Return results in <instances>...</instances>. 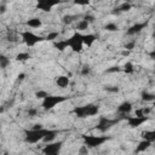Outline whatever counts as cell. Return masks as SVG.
<instances>
[{
    "label": "cell",
    "instance_id": "1",
    "mask_svg": "<svg viewBox=\"0 0 155 155\" xmlns=\"http://www.w3.org/2000/svg\"><path fill=\"white\" fill-rule=\"evenodd\" d=\"M73 113L75 114V116L84 119V117H90V116H94L99 113V107L96 104H86L82 107H75L73 109Z\"/></svg>",
    "mask_w": 155,
    "mask_h": 155
},
{
    "label": "cell",
    "instance_id": "2",
    "mask_svg": "<svg viewBox=\"0 0 155 155\" xmlns=\"http://www.w3.org/2000/svg\"><path fill=\"white\" fill-rule=\"evenodd\" d=\"M47 132V128H41V130H27L24 132V140L29 144H36L41 142Z\"/></svg>",
    "mask_w": 155,
    "mask_h": 155
},
{
    "label": "cell",
    "instance_id": "3",
    "mask_svg": "<svg viewBox=\"0 0 155 155\" xmlns=\"http://www.w3.org/2000/svg\"><path fill=\"white\" fill-rule=\"evenodd\" d=\"M82 35L81 33L79 31H75L70 38L65 39V42H67V46L73 51V52H81L82 48H84V42H82Z\"/></svg>",
    "mask_w": 155,
    "mask_h": 155
},
{
    "label": "cell",
    "instance_id": "4",
    "mask_svg": "<svg viewBox=\"0 0 155 155\" xmlns=\"http://www.w3.org/2000/svg\"><path fill=\"white\" fill-rule=\"evenodd\" d=\"M108 139L109 138L107 136H96V134H85V136H82L84 145H86L88 149L103 145Z\"/></svg>",
    "mask_w": 155,
    "mask_h": 155
},
{
    "label": "cell",
    "instance_id": "5",
    "mask_svg": "<svg viewBox=\"0 0 155 155\" xmlns=\"http://www.w3.org/2000/svg\"><path fill=\"white\" fill-rule=\"evenodd\" d=\"M21 38H22V41L28 46V47H34L36 44L41 42L42 40H45L44 38L36 35L35 33L30 31V30H24V31H21L19 33Z\"/></svg>",
    "mask_w": 155,
    "mask_h": 155
},
{
    "label": "cell",
    "instance_id": "6",
    "mask_svg": "<svg viewBox=\"0 0 155 155\" xmlns=\"http://www.w3.org/2000/svg\"><path fill=\"white\" fill-rule=\"evenodd\" d=\"M68 97L65 96H52V94H48L46 98L42 99V103H41V107L45 109V110H51L53 109L57 104H61L63 103L64 101H67Z\"/></svg>",
    "mask_w": 155,
    "mask_h": 155
},
{
    "label": "cell",
    "instance_id": "7",
    "mask_svg": "<svg viewBox=\"0 0 155 155\" xmlns=\"http://www.w3.org/2000/svg\"><path fill=\"white\" fill-rule=\"evenodd\" d=\"M62 148H63V142L62 140L51 142V143H47L42 148V154L44 155H59Z\"/></svg>",
    "mask_w": 155,
    "mask_h": 155
},
{
    "label": "cell",
    "instance_id": "8",
    "mask_svg": "<svg viewBox=\"0 0 155 155\" xmlns=\"http://www.w3.org/2000/svg\"><path fill=\"white\" fill-rule=\"evenodd\" d=\"M114 124H116V120H110V119H108L107 116H99L96 128H97L98 131H101V132H105V131L109 130Z\"/></svg>",
    "mask_w": 155,
    "mask_h": 155
},
{
    "label": "cell",
    "instance_id": "9",
    "mask_svg": "<svg viewBox=\"0 0 155 155\" xmlns=\"http://www.w3.org/2000/svg\"><path fill=\"white\" fill-rule=\"evenodd\" d=\"M126 120H127V124H128L130 127L136 128V127L142 126L144 122H147V121L149 120V116H143V117H138V116H127Z\"/></svg>",
    "mask_w": 155,
    "mask_h": 155
},
{
    "label": "cell",
    "instance_id": "10",
    "mask_svg": "<svg viewBox=\"0 0 155 155\" xmlns=\"http://www.w3.org/2000/svg\"><path fill=\"white\" fill-rule=\"evenodd\" d=\"M145 27H147V23H145V22L136 23V24H133L132 27L128 28V30H127V35H136V34H139L143 29H145Z\"/></svg>",
    "mask_w": 155,
    "mask_h": 155
},
{
    "label": "cell",
    "instance_id": "11",
    "mask_svg": "<svg viewBox=\"0 0 155 155\" xmlns=\"http://www.w3.org/2000/svg\"><path fill=\"white\" fill-rule=\"evenodd\" d=\"M132 109H133V105H132V103L131 102H122L119 107H117V111L120 113V114H124V115H126V114H130L131 111H132Z\"/></svg>",
    "mask_w": 155,
    "mask_h": 155
},
{
    "label": "cell",
    "instance_id": "12",
    "mask_svg": "<svg viewBox=\"0 0 155 155\" xmlns=\"http://www.w3.org/2000/svg\"><path fill=\"white\" fill-rule=\"evenodd\" d=\"M57 2H48V1H39L36 4V7L41 11H45V12H50L52 10L53 6H56Z\"/></svg>",
    "mask_w": 155,
    "mask_h": 155
},
{
    "label": "cell",
    "instance_id": "13",
    "mask_svg": "<svg viewBox=\"0 0 155 155\" xmlns=\"http://www.w3.org/2000/svg\"><path fill=\"white\" fill-rule=\"evenodd\" d=\"M69 84H70V80H69V78L67 75H59V76L56 78V85L58 87H61V88L68 87Z\"/></svg>",
    "mask_w": 155,
    "mask_h": 155
},
{
    "label": "cell",
    "instance_id": "14",
    "mask_svg": "<svg viewBox=\"0 0 155 155\" xmlns=\"http://www.w3.org/2000/svg\"><path fill=\"white\" fill-rule=\"evenodd\" d=\"M57 134H58V131H57V130H48V128H47V132H46V134H45L42 142H45L46 144H47V143H51V142H53V140L56 139Z\"/></svg>",
    "mask_w": 155,
    "mask_h": 155
},
{
    "label": "cell",
    "instance_id": "15",
    "mask_svg": "<svg viewBox=\"0 0 155 155\" xmlns=\"http://www.w3.org/2000/svg\"><path fill=\"white\" fill-rule=\"evenodd\" d=\"M27 25H28L29 28L38 29V28H40V27L42 25V22H41V19H40L39 17H33V18H29V19L27 21Z\"/></svg>",
    "mask_w": 155,
    "mask_h": 155
},
{
    "label": "cell",
    "instance_id": "16",
    "mask_svg": "<svg viewBox=\"0 0 155 155\" xmlns=\"http://www.w3.org/2000/svg\"><path fill=\"white\" fill-rule=\"evenodd\" d=\"M96 40H97V38H96V35H93V34H85V35H82V42H84V45H86L87 47H91Z\"/></svg>",
    "mask_w": 155,
    "mask_h": 155
},
{
    "label": "cell",
    "instance_id": "17",
    "mask_svg": "<svg viewBox=\"0 0 155 155\" xmlns=\"http://www.w3.org/2000/svg\"><path fill=\"white\" fill-rule=\"evenodd\" d=\"M142 137L144 140H148V142H154L155 140V132L153 130H145L142 132Z\"/></svg>",
    "mask_w": 155,
    "mask_h": 155
},
{
    "label": "cell",
    "instance_id": "18",
    "mask_svg": "<svg viewBox=\"0 0 155 155\" xmlns=\"http://www.w3.org/2000/svg\"><path fill=\"white\" fill-rule=\"evenodd\" d=\"M151 145V142H148V140H142L139 142V144L137 145L136 148V153H144L147 149H149V147Z\"/></svg>",
    "mask_w": 155,
    "mask_h": 155
},
{
    "label": "cell",
    "instance_id": "19",
    "mask_svg": "<svg viewBox=\"0 0 155 155\" xmlns=\"http://www.w3.org/2000/svg\"><path fill=\"white\" fill-rule=\"evenodd\" d=\"M88 27H90V23H88L87 21H85V19H80V21L78 22V24H76V30L80 33V31L86 30Z\"/></svg>",
    "mask_w": 155,
    "mask_h": 155
},
{
    "label": "cell",
    "instance_id": "20",
    "mask_svg": "<svg viewBox=\"0 0 155 155\" xmlns=\"http://www.w3.org/2000/svg\"><path fill=\"white\" fill-rule=\"evenodd\" d=\"M53 46L58 50V51H64L65 48H68L67 46V42H65V39L64 40H58V41H54L53 42Z\"/></svg>",
    "mask_w": 155,
    "mask_h": 155
},
{
    "label": "cell",
    "instance_id": "21",
    "mask_svg": "<svg viewBox=\"0 0 155 155\" xmlns=\"http://www.w3.org/2000/svg\"><path fill=\"white\" fill-rule=\"evenodd\" d=\"M29 58H30V54L28 52H19L16 54V61H18V62H25Z\"/></svg>",
    "mask_w": 155,
    "mask_h": 155
},
{
    "label": "cell",
    "instance_id": "22",
    "mask_svg": "<svg viewBox=\"0 0 155 155\" xmlns=\"http://www.w3.org/2000/svg\"><path fill=\"white\" fill-rule=\"evenodd\" d=\"M10 65V58H7L4 54H0V68L1 69H6Z\"/></svg>",
    "mask_w": 155,
    "mask_h": 155
},
{
    "label": "cell",
    "instance_id": "23",
    "mask_svg": "<svg viewBox=\"0 0 155 155\" xmlns=\"http://www.w3.org/2000/svg\"><path fill=\"white\" fill-rule=\"evenodd\" d=\"M124 71H125L126 74H133V73H134V65H133V63L126 62L125 65H124Z\"/></svg>",
    "mask_w": 155,
    "mask_h": 155
},
{
    "label": "cell",
    "instance_id": "24",
    "mask_svg": "<svg viewBox=\"0 0 155 155\" xmlns=\"http://www.w3.org/2000/svg\"><path fill=\"white\" fill-rule=\"evenodd\" d=\"M58 36H59V33H58V31H50V33L46 35L45 40H47V41H56V40L58 39Z\"/></svg>",
    "mask_w": 155,
    "mask_h": 155
},
{
    "label": "cell",
    "instance_id": "25",
    "mask_svg": "<svg viewBox=\"0 0 155 155\" xmlns=\"http://www.w3.org/2000/svg\"><path fill=\"white\" fill-rule=\"evenodd\" d=\"M131 8H132V4H131V2H128V1H127V2H122V4H121L119 7H117V10H119L120 12L130 11Z\"/></svg>",
    "mask_w": 155,
    "mask_h": 155
},
{
    "label": "cell",
    "instance_id": "26",
    "mask_svg": "<svg viewBox=\"0 0 155 155\" xmlns=\"http://www.w3.org/2000/svg\"><path fill=\"white\" fill-rule=\"evenodd\" d=\"M75 16H73V15H65V16H63V18H62V22L64 23V24H71L74 21H75Z\"/></svg>",
    "mask_w": 155,
    "mask_h": 155
},
{
    "label": "cell",
    "instance_id": "27",
    "mask_svg": "<svg viewBox=\"0 0 155 155\" xmlns=\"http://www.w3.org/2000/svg\"><path fill=\"white\" fill-rule=\"evenodd\" d=\"M136 48V41L134 40H131V41H128V42H126L125 44V46H124V50H126V51H132V50H134Z\"/></svg>",
    "mask_w": 155,
    "mask_h": 155
},
{
    "label": "cell",
    "instance_id": "28",
    "mask_svg": "<svg viewBox=\"0 0 155 155\" xmlns=\"http://www.w3.org/2000/svg\"><path fill=\"white\" fill-rule=\"evenodd\" d=\"M104 28H105V30H108V31H116V30L119 29V27H117L116 23H107Z\"/></svg>",
    "mask_w": 155,
    "mask_h": 155
},
{
    "label": "cell",
    "instance_id": "29",
    "mask_svg": "<svg viewBox=\"0 0 155 155\" xmlns=\"http://www.w3.org/2000/svg\"><path fill=\"white\" fill-rule=\"evenodd\" d=\"M142 99L145 101V102H151V101H154V94L148 93V92H143L142 93Z\"/></svg>",
    "mask_w": 155,
    "mask_h": 155
},
{
    "label": "cell",
    "instance_id": "30",
    "mask_svg": "<svg viewBox=\"0 0 155 155\" xmlns=\"http://www.w3.org/2000/svg\"><path fill=\"white\" fill-rule=\"evenodd\" d=\"M47 96H48V93H47L46 91H44V90H39V91L35 92V97L39 98V99H44V98H46Z\"/></svg>",
    "mask_w": 155,
    "mask_h": 155
},
{
    "label": "cell",
    "instance_id": "31",
    "mask_svg": "<svg viewBox=\"0 0 155 155\" xmlns=\"http://www.w3.org/2000/svg\"><path fill=\"white\" fill-rule=\"evenodd\" d=\"M88 151H90V149L86 147V145H81L80 148H79V150H78V155H88Z\"/></svg>",
    "mask_w": 155,
    "mask_h": 155
},
{
    "label": "cell",
    "instance_id": "32",
    "mask_svg": "<svg viewBox=\"0 0 155 155\" xmlns=\"http://www.w3.org/2000/svg\"><path fill=\"white\" fill-rule=\"evenodd\" d=\"M90 74H91V68L88 65H85V67L81 68V75L86 76V75H90Z\"/></svg>",
    "mask_w": 155,
    "mask_h": 155
},
{
    "label": "cell",
    "instance_id": "33",
    "mask_svg": "<svg viewBox=\"0 0 155 155\" xmlns=\"http://www.w3.org/2000/svg\"><path fill=\"white\" fill-rule=\"evenodd\" d=\"M27 114H28V116L34 117V116L38 115V109H36V108H29L28 111H27Z\"/></svg>",
    "mask_w": 155,
    "mask_h": 155
},
{
    "label": "cell",
    "instance_id": "34",
    "mask_svg": "<svg viewBox=\"0 0 155 155\" xmlns=\"http://www.w3.org/2000/svg\"><path fill=\"white\" fill-rule=\"evenodd\" d=\"M84 19H85V21H87L88 23H92V22H94V17H93V16H91V15H86Z\"/></svg>",
    "mask_w": 155,
    "mask_h": 155
},
{
    "label": "cell",
    "instance_id": "35",
    "mask_svg": "<svg viewBox=\"0 0 155 155\" xmlns=\"http://www.w3.org/2000/svg\"><path fill=\"white\" fill-rule=\"evenodd\" d=\"M24 78H25V74H24V73H21V74H18V76H17V82H21V81H23V80H24Z\"/></svg>",
    "mask_w": 155,
    "mask_h": 155
},
{
    "label": "cell",
    "instance_id": "36",
    "mask_svg": "<svg viewBox=\"0 0 155 155\" xmlns=\"http://www.w3.org/2000/svg\"><path fill=\"white\" fill-rule=\"evenodd\" d=\"M105 90L109 91V92H117L119 91V87H105Z\"/></svg>",
    "mask_w": 155,
    "mask_h": 155
},
{
    "label": "cell",
    "instance_id": "37",
    "mask_svg": "<svg viewBox=\"0 0 155 155\" xmlns=\"http://www.w3.org/2000/svg\"><path fill=\"white\" fill-rule=\"evenodd\" d=\"M76 5H80V6H85V5H88L90 2L88 1H75Z\"/></svg>",
    "mask_w": 155,
    "mask_h": 155
},
{
    "label": "cell",
    "instance_id": "38",
    "mask_svg": "<svg viewBox=\"0 0 155 155\" xmlns=\"http://www.w3.org/2000/svg\"><path fill=\"white\" fill-rule=\"evenodd\" d=\"M121 69L119 68V67H113V69H108L107 71H120Z\"/></svg>",
    "mask_w": 155,
    "mask_h": 155
},
{
    "label": "cell",
    "instance_id": "39",
    "mask_svg": "<svg viewBox=\"0 0 155 155\" xmlns=\"http://www.w3.org/2000/svg\"><path fill=\"white\" fill-rule=\"evenodd\" d=\"M6 12V6L5 5H1L0 6V13H5Z\"/></svg>",
    "mask_w": 155,
    "mask_h": 155
},
{
    "label": "cell",
    "instance_id": "40",
    "mask_svg": "<svg viewBox=\"0 0 155 155\" xmlns=\"http://www.w3.org/2000/svg\"><path fill=\"white\" fill-rule=\"evenodd\" d=\"M130 53H131V52H130V51H126V50H124V51L121 52V54H122V56H128Z\"/></svg>",
    "mask_w": 155,
    "mask_h": 155
},
{
    "label": "cell",
    "instance_id": "41",
    "mask_svg": "<svg viewBox=\"0 0 155 155\" xmlns=\"http://www.w3.org/2000/svg\"><path fill=\"white\" fill-rule=\"evenodd\" d=\"M4 110H5V108L4 107H0V113H4Z\"/></svg>",
    "mask_w": 155,
    "mask_h": 155
}]
</instances>
